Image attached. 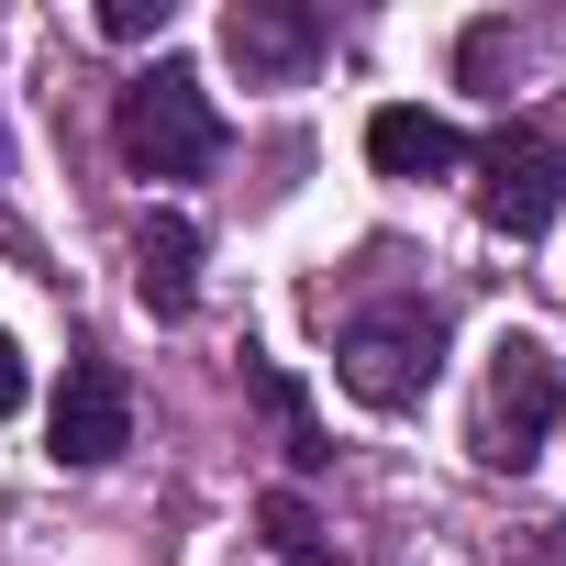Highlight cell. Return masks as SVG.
I'll return each instance as SVG.
<instances>
[{
	"label": "cell",
	"mask_w": 566,
	"mask_h": 566,
	"mask_svg": "<svg viewBox=\"0 0 566 566\" xmlns=\"http://www.w3.org/2000/svg\"><path fill=\"white\" fill-rule=\"evenodd\" d=\"M255 533L290 555V566H323V555H334V544H323V511H312L301 489H266V500H255Z\"/></svg>",
	"instance_id": "obj_10"
},
{
	"label": "cell",
	"mask_w": 566,
	"mask_h": 566,
	"mask_svg": "<svg viewBox=\"0 0 566 566\" xmlns=\"http://www.w3.org/2000/svg\"><path fill=\"white\" fill-rule=\"evenodd\" d=\"M555 211H566V145L533 134V123H500L478 145V222L511 233V244H533Z\"/></svg>",
	"instance_id": "obj_4"
},
{
	"label": "cell",
	"mask_w": 566,
	"mask_h": 566,
	"mask_svg": "<svg viewBox=\"0 0 566 566\" xmlns=\"http://www.w3.org/2000/svg\"><path fill=\"white\" fill-rule=\"evenodd\" d=\"M222 56L244 67V90H290V78L323 67V12H301V0H233Z\"/></svg>",
	"instance_id": "obj_6"
},
{
	"label": "cell",
	"mask_w": 566,
	"mask_h": 566,
	"mask_svg": "<svg viewBox=\"0 0 566 566\" xmlns=\"http://www.w3.org/2000/svg\"><path fill=\"white\" fill-rule=\"evenodd\" d=\"M0 178H12V145H0ZM0 244H23V233H12V222H0Z\"/></svg>",
	"instance_id": "obj_13"
},
{
	"label": "cell",
	"mask_w": 566,
	"mask_h": 566,
	"mask_svg": "<svg viewBox=\"0 0 566 566\" xmlns=\"http://www.w3.org/2000/svg\"><path fill=\"white\" fill-rule=\"evenodd\" d=\"M334 378H345V400H367V411H411V400L444 378V312H433L422 290L356 301V312L334 323Z\"/></svg>",
	"instance_id": "obj_1"
},
{
	"label": "cell",
	"mask_w": 566,
	"mask_h": 566,
	"mask_svg": "<svg viewBox=\"0 0 566 566\" xmlns=\"http://www.w3.org/2000/svg\"><path fill=\"white\" fill-rule=\"evenodd\" d=\"M112 145L134 156V178H200V167L222 156V112H211L200 67H189V56H156V67L123 90Z\"/></svg>",
	"instance_id": "obj_2"
},
{
	"label": "cell",
	"mask_w": 566,
	"mask_h": 566,
	"mask_svg": "<svg viewBox=\"0 0 566 566\" xmlns=\"http://www.w3.org/2000/svg\"><path fill=\"white\" fill-rule=\"evenodd\" d=\"M167 23H178V0H101L112 45H167Z\"/></svg>",
	"instance_id": "obj_11"
},
{
	"label": "cell",
	"mask_w": 566,
	"mask_h": 566,
	"mask_svg": "<svg viewBox=\"0 0 566 566\" xmlns=\"http://www.w3.org/2000/svg\"><path fill=\"white\" fill-rule=\"evenodd\" d=\"M555 422H566V367H555V345H544V334H522V323H511V334L489 345L478 433H467V444H478L489 467H511V478H522V467L544 455V433H555Z\"/></svg>",
	"instance_id": "obj_3"
},
{
	"label": "cell",
	"mask_w": 566,
	"mask_h": 566,
	"mask_svg": "<svg viewBox=\"0 0 566 566\" xmlns=\"http://www.w3.org/2000/svg\"><path fill=\"white\" fill-rule=\"evenodd\" d=\"M244 389H255V411L277 422V444H290V478H312V467L334 455V433L312 422V400H301V378L277 367V356H255V345H244Z\"/></svg>",
	"instance_id": "obj_9"
},
{
	"label": "cell",
	"mask_w": 566,
	"mask_h": 566,
	"mask_svg": "<svg viewBox=\"0 0 566 566\" xmlns=\"http://www.w3.org/2000/svg\"><path fill=\"white\" fill-rule=\"evenodd\" d=\"M23 389H34V367H23V345H12V334H0V422L23 411Z\"/></svg>",
	"instance_id": "obj_12"
},
{
	"label": "cell",
	"mask_w": 566,
	"mask_h": 566,
	"mask_svg": "<svg viewBox=\"0 0 566 566\" xmlns=\"http://www.w3.org/2000/svg\"><path fill=\"white\" fill-rule=\"evenodd\" d=\"M134 301L156 323H189L200 312V222L189 211H145L134 222Z\"/></svg>",
	"instance_id": "obj_7"
},
{
	"label": "cell",
	"mask_w": 566,
	"mask_h": 566,
	"mask_svg": "<svg viewBox=\"0 0 566 566\" xmlns=\"http://www.w3.org/2000/svg\"><path fill=\"white\" fill-rule=\"evenodd\" d=\"M367 167L400 178V189H422V178H455L467 167V134L444 112H422V101H389V112H367Z\"/></svg>",
	"instance_id": "obj_8"
},
{
	"label": "cell",
	"mask_w": 566,
	"mask_h": 566,
	"mask_svg": "<svg viewBox=\"0 0 566 566\" xmlns=\"http://www.w3.org/2000/svg\"><path fill=\"white\" fill-rule=\"evenodd\" d=\"M123 444H134V389H123V367H112V356H67L56 411H45V455H56V467H112Z\"/></svg>",
	"instance_id": "obj_5"
}]
</instances>
